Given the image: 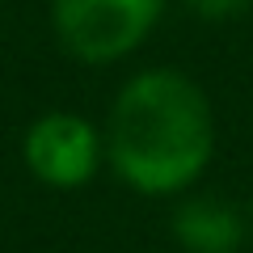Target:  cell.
<instances>
[{
  "label": "cell",
  "instance_id": "6da1fadb",
  "mask_svg": "<svg viewBox=\"0 0 253 253\" xmlns=\"http://www.w3.org/2000/svg\"><path fill=\"white\" fill-rule=\"evenodd\" d=\"M106 161L139 194H186L215 152L211 101L186 72L148 68L118 89L106 118Z\"/></svg>",
  "mask_w": 253,
  "mask_h": 253
},
{
  "label": "cell",
  "instance_id": "7a4b0ae2",
  "mask_svg": "<svg viewBox=\"0 0 253 253\" xmlns=\"http://www.w3.org/2000/svg\"><path fill=\"white\" fill-rule=\"evenodd\" d=\"M165 0H51V21L63 51L81 63H114L144 46Z\"/></svg>",
  "mask_w": 253,
  "mask_h": 253
},
{
  "label": "cell",
  "instance_id": "3957f363",
  "mask_svg": "<svg viewBox=\"0 0 253 253\" xmlns=\"http://www.w3.org/2000/svg\"><path fill=\"white\" fill-rule=\"evenodd\" d=\"M21 156H26V169L42 186L76 190L101 169V161H106V135L84 114L51 110V114L30 123L26 139H21Z\"/></svg>",
  "mask_w": 253,
  "mask_h": 253
},
{
  "label": "cell",
  "instance_id": "277c9868",
  "mask_svg": "<svg viewBox=\"0 0 253 253\" xmlns=\"http://www.w3.org/2000/svg\"><path fill=\"white\" fill-rule=\"evenodd\" d=\"M173 241L186 253H236L245 245V215L219 194H190L173 211Z\"/></svg>",
  "mask_w": 253,
  "mask_h": 253
},
{
  "label": "cell",
  "instance_id": "5b68a950",
  "mask_svg": "<svg viewBox=\"0 0 253 253\" xmlns=\"http://www.w3.org/2000/svg\"><path fill=\"white\" fill-rule=\"evenodd\" d=\"M186 9L203 21H232L253 9V0H186Z\"/></svg>",
  "mask_w": 253,
  "mask_h": 253
}]
</instances>
